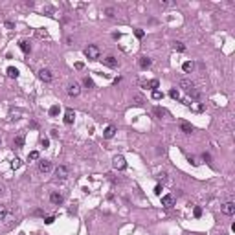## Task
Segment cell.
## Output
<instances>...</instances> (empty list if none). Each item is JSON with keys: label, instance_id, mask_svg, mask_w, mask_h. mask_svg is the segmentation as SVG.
Returning a JSON list of instances; mask_svg holds the SVG:
<instances>
[{"label": "cell", "instance_id": "obj_8", "mask_svg": "<svg viewBox=\"0 0 235 235\" xmlns=\"http://www.w3.org/2000/svg\"><path fill=\"white\" fill-rule=\"evenodd\" d=\"M222 213H224V215H233V213H235V204H233V202H226V204H222Z\"/></svg>", "mask_w": 235, "mask_h": 235}, {"label": "cell", "instance_id": "obj_19", "mask_svg": "<svg viewBox=\"0 0 235 235\" xmlns=\"http://www.w3.org/2000/svg\"><path fill=\"white\" fill-rule=\"evenodd\" d=\"M151 95H153V99H154V101H158V99H162V98H164V94L160 92L158 88H156V90H153V94H151Z\"/></svg>", "mask_w": 235, "mask_h": 235}, {"label": "cell", "instance_id": "obj_24", "mask_svg": "<svg viewBox=\"0 0 235 235\" xmlns=\"http://www.w3.org/2000/svg\"><path fill=\"white\" fill-rule=\"evenodd\" d=\"M6 215H7V208H6L4 204H0V220H2Z\"/></svg>", "mask_w": 235, "mask_h": 235}, {"label": "cell", "instance_id": "obj_35", "mask_svg": "<svg viewBox=\"0 0 235 235\" xmlns=\"http://www.w3.org/2000/svg\"><path fill=\"white\" fill-rule=\"evenodd\" d=\"M154 193H156V195H162V186H156V187H154Z\"/></svg>", "mask_w": 235, "mask_h": 235}, {"label": "cell", "instance_id": "obj_9", "mask_svg": "<svg viewBox=\"0 0 235 235\" xmlns=\"http://www.w3.org/2000/svg\"><path fill=\"white\" fill-rule=\"evenodd\" d=\"M73 120H76V112H73L72 109H66V112H65V123L66 125H72Z\"/></svg>", "mask_w": 235, "mask_h": 235}, {"label": "cell", "instance_id": "obj_10", "mask_svg": "<svg viewBox=\"0 0 235 235\" xmlns=\"http://www.w3.org/2000/svg\"><path fill=\"white\" fill-rule=\"evenodd\" d=\"M114 134H116V127H114V125H109V127L103 131V138H105V140H110Z\"/></svg>", "mask_w": 235, "mask_h": 235}, {"label": "cell", "instance_id": "obj_16", "mask_svg": "<svg viewBox=\"0 0 235 235\" xmlns=\"http://www.w3.org/2000/svg\"><path fill=\"white\" fill-rule=\"evenodd\" d=\"M7 76L11 77V79H17V77H18V70L13 68V66H9V68H7Z\"/></svg>", "mask_w": 235, "mask_h": 235}, {"label": "cell", "instance_id": "obj_31", "mask_svg": "<svg viewBox=\"0 0 235 235\" xmlns=\"http://www.w3.org/2000/svg\"><path fill=\"white\" fill-rule=\"evenodd\" d=\"M134 101H136V105H143V98H142V95H134Z\"/></svg>", "mask_w": 235, "mask_h": 235}, {"label": "cell", "instance_id": "obj_5", "mask_svg": "<svg viewBox=\"0 0 235 235\" xmlns=\"http://www.w3.org/2000/svg\"><path fill=\"white\" fill-rule=\"evenodd\" d=\"M81 94V87H79V83H72L70 87H68V95H72V98H76V95Z\"/></svg>", "mask_w": 235, "mask_h": 235}, {"label": "cell", "instance_id": "obj_4", "mask_svg": "<svg viewBox=\"0 0 235 235\" xmlns=\"http://www.w3.org/2000/svg\"><path fill=\"white\" fill-rule=\"evenodd\" d=\"M39 171H40V173H50V171H51V162H48V160H40V162H39Z\"/></svg>", "mask_w": 235, "mask_h": 235}, {"label": "cell", "instance_id": "obj_29", "mask_svg": "<svg viewBox=\"0 0 235 235\" xmlns=\"http://www.w3.org/2000/svg\"><path fill=\"white\" fill-rule=\"evenodd\" d=\"M154 114H156V116H160V117H162V116L165 114V110H164V109H160V106H156V109H154Z\"/></svg>", "mask_w": 235, "mask_h": 235}, {"label": "cell", "instance_id": "obj_30", "mask_svg": "<svg viewBox=\"0 0 235 235\" xmlns=\"http://www.w3.org/2000/svg\"><path fill=\"white\" fill-rule=\"evenodd\" d=\"M134 35H136L138 39H143V35H145V31H143V29H136V31H134Z\"/></svg>", "mask_w": 235, "mask_h": 235}, {"label": "cell", "instance_id": "obj_2", "mask_svg": "<svg viewBox=\"0 0 235 235\" xmlns=\"http://www.w3.org/2000/svg\"><path fill=\"white\" fill-rule=\"evenodd\" d=\"M112 165H114V169H117V171H121V169H125L127 167V162H125V158L123 156H114L112 158Z\"/></svg>", "mask_w": 235, "mask_h": 235}, {"label": "cell", "instance_id": "obj_12", "mask_svg": "<svg viewBox=\"0 0 235 235\" xmlns=\"http://www.w3.org/2000/svg\"><path fill=\"white\" fill-rule=\"evenodd\" d=\"M180 129H182L184 134H191V132H193V125L187 123V121H180Z\"/></svg>", "mask_w": 235, "mask_h": 235}, {"label": "cell", "instance_id": "obj_27", "mask_svg": "<svg viewBox=\"0 0 235 235\" xmlns=\"http://www.w3.org/2000/svg\"><path fill=\"white\" fill-rule=\"evenodd\" d=\"M147 87H151L153 90H156V88H158V81H156V79H153V81H149V83H147Z\"/></svg>", "mask_w": 235, "mask_h": 235}, {"label": "cell", "instance_id": "obj_25", "mask_svg": "<svg viewBox=\"0 0 235 235\" xmlns=\"http://www.w3.org/2000/svg\"><path fill=\"white\" fill-rule=\"evenodd\" d=\"M59 110H61V109H59V105H53L51 109H50V116H57Z\"/></svg>", "mask_w": 235, "mask_h": 235}, {"label": "cell", "instance_id": "obj_26", "mask_svg": "<svg viewBox=\"0 0 235 235\" xmlns=\"http://www.w3.org/2000/svg\"><path fill=\"white\" fill-rule=\"evenodd\" d=\"M175 50H178V51H186L184 42H175Z\"/></svg>", "mask_w": 235, "mask_h": 235}, {"label": "cell", "instance_id": "obj_34", "mask_svg": "<svg viewBox=\"0 0 235 235\" xmlns=\"http://www.w3.org/2000/svg\"><path fill=\"white\" fill-rule=\"evenodd\" d=\"M193 213H195V217H200V215H202V209H200V208H198V206H197V208H195V211H193Z\"/></svg>", "mask_w": 235, "mask_h": 235}, {"label": "cell", "instance_id": "obj_1", "mask_svg": "<svg viewBox=\"0 0 235 235\" xmlns=\"http://www.w3.org/2000/svg\"><path fill=\"white\" fill-rule=\"evenodd\" d=\"M84 55H87L90 61H98L99 59V48L90 44V46H87V50H84Z\"/></svg>", "mask_w": 235, "mask_h": 235}, {"label": "cell", "instance_id": "obj_17", "mask_svg": "<svg viewBox=\"0 0 235 235\" xmlns=\"http://www.w3.org/2000/svg\"><path fill=\"white\" fill-rule=\"evenodd\" d=\"M20 50H22L24 53H29V51H31L29 42H26V40H20Z\"/></svg>", "mask_w": 235, "mask_h": 235}, {"label": "cell", "instance_id": "obj_15", "mask_svg": "<svg viewBox=\"0 0 235 235\" xmlns=\"http://www.w3.org/2000/svg\"><path fill=\"white\" fill-rule=\"evenodd\" d=\"M50 202H51V204H55V206H59L61 202H62V197L59 193H51L50 195Z\"/></svg>", "mask_w": 235, "mask_h": 235}, {"label": "cell", "instance_id": "obj_36", "mask_svg": "<svg viewBox=\"0 0 235 235\" xmlns=\"http://www.w3.org/2000/svg\"><path fill=\"white\" fill-rule=\"evenodd\" d=\"M106 15H109V17H114V9H112V7H106Z\"/></svg>", "mask_w": 235, "mask_h": 235}, {"label": "cell", "instance_id": "obj_22", "mask_svg": "<svg viewBox=\"0 0 235 235\" xmlns=\"http://www.w3.org/2000/svg\"><path fill=\"white\" fill-rule=\"evenodd\" d=\"M15 145H17V147H22V145H24V136H22V134L15 138Z\"/></svg>", "mask_w": 235, "mask_h": 235}, {"label": "cell", "instance_id": "obj_13", "mask_svg": "<svg viewBox=\"0 0 235 235\" xmlns=\"http://www.w3.org/2000/svg\"><path fill=\"white\" fill-rule=\"evenodd\" d=\"M138 65H140L142 68H149V66H151L153 65V61H151V57H140V61H138Z\"/></svg>", "mask_w": 235, "mask_h": 235}, {"label": "cell", "instance_id": "obj_32", "mask_svg": "<svg viewBox=\"0 0 235 235\" xmlns=\"http://www.w3.org/2000/svg\"><path fill=\"white\" fill-rule=\"evenodd\" d=\"M40 145H42V147L46 149V147L50 145V140H48V138H42V140H40Z\"/></svg>", "mask_w": 235, "mask_h": 235}, {"label": "cell", "instance_id": "obj_11", "mask_svg": "<svg viewBox=\"0 0 235 235\" xmlns=\"http://www.w3.org/2000/svg\"><path fill=\"white\" fill-rule=\"evenodd\" d=\"M103 62H105V65L109 66V68H116V66H117V59H116V57H112V55L105 57V59H103Z\"/></svg>", "mask_w": 235, "mask_h": 235}, {"label": "cell", "instance_id": "obj_39", "mask_svg": "<svg viewBox=\"0 0 235 235\" xmlns=\"http://www.w3.org/2000/svg\"><path fill=\"white\" fill-rule=\"evenodd\" d=\"M220 235H228V233H220Z\"/></svg>", "mask_w": 235, "mask_h": 235}, {"label": "cell", "instance_id": "obj_3", "mask_svg": "<svg viewBox=\"0 0 235 235\" xmlns=\"http://www.w3.org/2000/svg\"><path fill=\"white\" fill-rule=\"evenodd\" d=\"M39 79H40V81H44V83H50V81H51V72H50L48 68L39 70Z\"/></svg>", "mask_w": 235, "mask_h": 235}, {"label": "cell", "instance_id": "obj_20", "mask_svg": "<svg viewBox=\"0 0 235 235\" xmlns=\"http://www.w3.org/2000/svg\"><path fill=\"white\" fill-rule=\"evenodd\" d=\"M169 95H171L173 99H180V92H178L176 88H171V90H169Z\"/></svg>", "mask_w": 235, "mask_h": 235}, {"label": "cell", "instance_id": "obj_21", "mask_svg": "<svg viewBox=\"0 0 235 235\" xmlns=\"http://www.w3.org/2000/svg\"><path fill=\"white\" fill-rule=\"evenodd\" d=\"M33 160H39V153L37 151H31L28 154V162H33Z\"/></svg>", "mask_w": 235, "mask_h": 235}, {"label": "cell", "instance_id": "obj_33", "mask_svg": "<svg viewBox=\"0 0 235 235\" xmlns=\"http://www.w3.org/2000/svg\"><path fill=\"white\" fill-rule=\"evenodd\" d=\"M84 84H87V87H90V88H92V87H94V81H92L90 77H84Z\"/></svg>", "mask_w": 235, "mask_h": 235}, {"label": "cell", "instance_id": "obj_7", "mask_svg": "<svg viewBox=\"0 0 235 235\" xmlns=\"http://www.w3.org/2000/svg\"><path fill=\"white\" fill-rule=\"evenodd\" d=\"M162 206L164 208H173L175 206V197L173 195H164L162 197Z\"/></svg>", "mask_w": 235, "mask_h": 235}, {"label": "cell", "instance_id": "obj_14", "mask_svg": "<svg viewBox=\"0 0 235 235\" xmlns=\"http://www.w3.org/2000/svg\"><path fill=\"white\" fill-rule=\"evenodd\" d=\"M180 87H182L184 90H187V92H189L191 88H195V84H193V83H191L189 79H180Z\"/></svg>", "mask_w": 235, "mask_h": 235}, {"label": "cell", "instance_id": "obj_18", "mask_svg": "<svg viewBox=\"0 0 235 235\" xmlns=\"http://www.w3.org/2000/svg\"><path fill=\"white\" fill-rule=\"evenodd\" d=\"M182 68H184V72H193V68H195V65L191 61H186L184 65H182Z\"/></svg>", "mask_w": 235, "mask_h": 235}, {"label": "cell", "instance_id": "obj_38", "mask_svg": "<svg viewBox=\"0 0 235 235\" xmlns=\"http://www.w3.org/2000/svg\"><path fill=\"white\" fill-rule=\"evenodd\" d=\"M202 158H204V162H209V160H211V156H209V154H204Z\"/></svg>", "mask_w": 235, "mask_h": 235}, {"label": "cell", "instance_id": "obj_37", "mask_svg": "<svg viewBox=\"0 0 235 235\" xmlns=\"http://www.w3.org/2000/svg\"><path fill=\"white\" fill-rule=\"evenodd\" d=\"M53 220H55V219H53V217H46V219H44V222H46V224H51Z\"/></svg>", "mask_w": 235, "mask_h": 235}, {"label": "cell", "instance_id": "obj_23", "mask_svg": "<svg viewBox=\"0 0 235 235\" xmlns=\"http://www.w3.org/2000/svg\"><path fill=\"white\" fill-rule=\"evenodd\" d=\"M187 160H189V164H191V165H195V167H197V165H200V160H198L197 156H189Z\"/></svg>", "mask_w": 235, "mask_h": 235}, {"label": "cell", "instance_id": "obj_6", "mask_svg": "<svg viewBox=\"0 0 235 235\" xmlns=\"http://www.w3.org/2000/svg\"><path fill=\"white\" fill-rule=\"evenodd\" d=\"M55 176L61 178V180H65V178L68 176V167H66V165H59V167L55 169Z\"/></svg>", "mask_w": 235, "mask_h": 235}, {"label": "cell", "instance_id": "obj_28", "mask_svg": "<svg viewBox=\"0 0 235 235\" xmlns=\"http://www.w3.org/2000/svg\"><path fill=\"white\" fill-rule=\"evenodd\" d=\"M11 167H13V169H18V167H20V158H15V160H13V162H11Z\"/></svg>", "mask_w": 235, "mask_h": 235}]
</instances>
